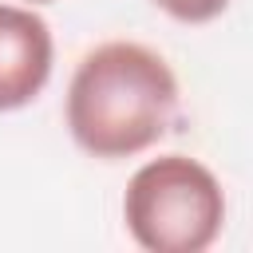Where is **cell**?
Returning <instances> with one entry per match:
<instances>
[{
    "mask_svg": "<svg viewBox=\"0 0 253 253\" xmlns=\"http://www.w3.org/2000/svg\"><path fill=\"white\" fill-rule=\"evenodd\" d=\"M63 115L75 146L91 158H134L178 123V79L154 47L107 40L79 59Z\"/></svg>",
    "mask_w": 253,
    "mask_h": 253,
    "instance_id": "obj_1",
    "label": "cell"
},
{
    "mask_svg": "<svg viewBox=\"0 0 253 253\" xmlns=\"http://www.w3.org/2000/svg\"><path fill=\"white\" fill-rule=\"evenodd\" d=\"M123 221L146 253H202L221 237L225 190L198 158L158 154L130 174Z\"/></svg>",
    "mask_w": 253,
    "mask_h": 253,
    "instance_id": "obj_2",
    "label": "cell"
},
{
    "mask_svg": "<svg viewBox=\"0 0 253 253\" xmlns=\"http://www.w3.org/2000/svg\"><path fill=\"white\" fill-rule=\"evenodd\" d=\"M51 28L40 12L0 4V115L28 107L51 79Z\"/></svg>",
    "mask_w": 253,
    "mask_h": 253,
    "instance_id": "obj_3",
    "label": "cell"
},
{
    "mask_svg": "<svg viewBox=\"0 0 253 253\" xmlns=\"http://www.w3.org/2000/svg\"><path fill=\"white\" fill-rule=\"evenodd\" d=\"M154 4L178 24H210L229 8V0H154Z\"/></svg>",
    "mask_w": 253,
    "mask_h": 253,
    "instance_id": "obj_4",
    "label": "cell"
},
{
    "mask_svg": "<svg viewBox=\"0 0 253 253\" xmlns=\"http://www.w3.org/2000/svg\"><path fill=\"white\" fill-rule=\"evenodd\" d=\"M32 4H51V0H32Z\"/></svg>",
    "mask_w": 253,
    "mask_h": 253,
    "instance_id": "obj_5",
    "label": "cell"
}]
</instances>
